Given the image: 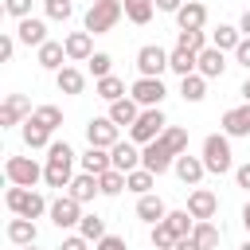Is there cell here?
I'll use <instances>...</instances> for the list:
<instances>
[{"instance_id":"obj_1","label":"cell","mask_w":250,"mask_h":250,"mask_svg":"<svg viewBox=\"0 0 250 250\" xmlns=\"http://www.w3.org/2000/svg\"><path fill=\"white\" fill-rule=\"evenodd\" d=\"M74 160H78V152H74L66 141H51V148H47V164H43V184L66 191L70 180H74Z\"/></svg>"},{"instance_id":"obj_2","label":"cell","mask_w":250,"mask_h":250,"mask_svg":"<svg viewBox=\"0 0 250 250\" xmlns=\"http://www.w3.org/2000/svg\"><path fill=\"white\" fill-rule=\"evenodd\" d=\"M199 156H203V164H207L211 176H227V172H234V152H230V137H227V133H207Z\"/></svg>"},{"instance_id":"obj_3","label":"cell","mask_w":250,"mask_h":250,"mask_svg":"<svg viewBox=\"0 0 250 250\" xmlns=\"http://www.w3.org/2000/svg\"><path fill=\"white\" fill-rule=\"evenodd\" d=\"M4 203H8L12 215H23V219H39V215L51 211V203H47L35 188H20V184H12V188L4 191Z\"/></svg>"},{"instance_id":"obj_4","label":"cell","mask_w":250,"mask_h":250,"mask_svg":"<svg viewBox=\"0 0 250 250\" xmlns=\"http://www.w3.org/2000/svg\"><path fill=\"white\" fill-rule=\"evenodd\" d=\"M125 16V8H121V0H94L90 4V12H86V20H82V27L90 31V35H105V31H113L117 27V20Z\"/></svg>"},{"instance_id":"obj_5","label":"cell","mask_w":250,"mask_h":250,"mask_svg":"<svg viewBox=\"0 0 250 250\" xmlns=\"http://www.w3.org/2000/svg\"><path fill=\"white\" fill-rule=\"evenodd\" d=\"M164 129H168V117H164V109H160V105H148V109H141V117L129 125V141H137V145H148V141H156Z\"/></svg>"},{"instance_id":"obj_6","label":"cell","mask_w":250,"mask_h":250,"mask_svg":"<svg viewBox=\"0 0 250 250\" xmlns=\"http://www.w3.org/2000/svg\"><path fill=\"white\" fill-rule=\"evenodd\" d=\"M4 176H8V184L35 188V184L43 180V168H39L31 156H8V160H4Z\"/></svg>"},{"instance_id":"obj_7","label":"cell","mask_w":250,"mask_h":250,"mask_svg":"<svg viewBox=\"0 0 250 250\" xmlns=\"http://www.w3.org/2000/svg\"><path fill=\"white\" fill-rule=\"evenodd\" d=\"M47 219L59 227V230H70V227H78L82 223V203L74 199V195H59V199H51V211H47Z\"/></svg>"},{"instance_id":"obj_8","label":"cell","mask_w":250,"mask_h":250,"mask_svg":"<svg viewBox=\"0 0 250 250\" xmlns=\"http://www.w3.org/2000/svg\"><path fill=\"white\" fill-rule=\"evenodd\" d=\"M141 164L148 168V172H156V176H164V172H172V164H176V152L156 137V141H148V145H141Z\"/></svg>"},{"instance_id":"obj_9","label":"cell","mask_w":250,"mask_h":250,"mask_svg":"<svg viewBox=\"0 0 250 250\" xmlns=\"http://www.w3.org/2000/svg\"><path fill=\"white\" fill-rule=\"evenodd\" d=\"M137 70H141L145 78H160V74L168 70V51H164L160 43H145V47L137 51Z\"/></svg>"},{"instance_id":"obj_10","label":"cell","mask_w":250,"mask_h":250,"mask_svg":"<svg viewBox=\"0 0 250 250\" xmlns=\"http://www.w3.org/2000/svg\"><path fill=\"white\" fill-rule=\"evenodd\" d=\"M86 141L98 145V148H113V145L121 141V125H113L109 113H105V117H90V121H86Z\"/></svg>"},{"instance_id":"obj_11","label":"cell","mask_w":250,"mask_h":250,"mask_svg":"<svg viewBox=\"0 0 250 250\" xmlns=\"http://www.w3.org/2000/svg\"><path fill=\"white\" fill-rule=\"evenodd\" d=\"M172 172H176V180H180L184 188H199V184H203V176H207V164H203V156L180 152V156H176V164H172Z\"/></svg>"},{"instance_id":"obj_12","label":"cell","mask_w":250,"mask_h":250,"mask_svg":"<svg viewBox=\"0 0 250 250\" xmlns=\"http://www.w3.org/2000/svg\"><path fill=\"white\" fill-rule=\"evenodd\" d=\"M164 94H168V90H164V82H160V78H145V74L129 86V98H137V105H141V109L160 105V102H164Z\"/></svg>"},{"instance_id":"obj_13","label":"cell","mask_w":250,"mask_h":250,"mask_svg":"<svg viewBox=\"0 0 250 250\" xmlns=\"http://www.w3.org/2000/svg\"><path fill=\"white\" fill-rule=\"evenodd\" d=\"M31 113H35V109H31V102H27L23 94H8V98H4V105H0V129L23 125Z\"/></svg>"},{"instance_id":"obj_14","label":"cell","mask_w":250,"mask_h":250,"mask_svg":"<svg viewBox=\"0 0 250 250\" xmlns=\"http://www.w3.org/2000/svg\"><path fill=\"white\" fill-rule=\"evenodd\" d=\"M223 133L234 141V137H250V102H242V105H230L227 113H223Z\"/></svg>"},{"instance_id":"obj_15","label":"cell","mask_w":250,"mask_h":250,"mask_svg":"<svg viewBox=\"0 0 250 250\" xmlns=\"http://www.w3.org/2000/svg\"><path fill=\"white\" fill-rule=\"evenodd\" d=\"M16 39H20L23 47H43V43H47V20H39V16L16 20Z\"/></svg>"},{"instance_id":"obj_16","label":"cell","mask_w":250,"mask_h":250,"mask_svg":"<svg viewBox=\"0 0 250 250\" xmlns=\"http://www.w3.org/2000/svg\"><path fill=\"white\" fill-rule=\"evenodd\" d=\"M188 211H191L195 219H215V215H219V195H215L211 188H191Z\"/></svg>"},{"instance_id":"obj_17","label":"cell","mask_w":250,"mask_h":250,"mask_svg":"<svg viewBox=\"0 0 250 250\" xmlns=\"http://www.w3.org/2000/svg\"><path fill=\"white\" fill-rule=\"evenodd\" d=\"M35 62L43 66V70H62L70 59H66V43H59V39H47L43 47H35Z\"/></svg>"},{"instance_id":"obj_18","label":"cell","mask_w":250,"mask_h":250,"mask_svg":"<svg viewBox=\"0 0 250 250\" xmlns=\"http://www.w3.org/2000/svg\"><path fill=\"white\" fill-rule=\"evenodd\" d=\"M66 195H74V199H78V203L86 207V203H94V199L102 195V184H98V176H94V172H78V176L70 180Z\"/></svg>"},{"instance_id":"obj_19","label":"cell","mask_w":250,"mask_h":250,"mask_svg":"<svg viewBox=\"0 0 250 250\" xmlns=\"http://www.w3.org/2000/svg\"><path fill=\"white\" fill-rule=\"evenodd\" d=\"M35 238H39L35 219H23V215H12L8 219V242L12 246H35Z\"/></svg>"},{"instance_id":"obj_20","label":"cell","mask_w":250,"mask_h":250,"mask_svg":"<svg viewBox=\"0 0 250 250\" xmlns=\"http://www.w3.org/2000/svg\"><path fill=\"white\" fill-rule=\"evenodd\" d=\"M203 23H207V8L199 0H184V8L176 12V27L180 31H203Z\"/></svg>"},{"instance_id":"obj_21","label":"cell","mask_w":250,"mask_h":250,"mask_svg":"<svg viewBox=\"0 0 250 250\" xmlns=\"http://www.w3.org/2000/svg\"><path fill=\"white\" fill-rule=\"evenodd\" d=\"M62 43H66V59H70V62H90V55H94V35H90L86 27H82V31H70Z\"/></svg>"},{"instance_id":"obj_22","label":"cell","mask_w":250,"mask_h":250,"mask_svg":"<svg viewBox=\"0 0 250 250\" xmlns=\"http://www.w3.org/2000/svg\"><path fill=\"white\" fill-rule=\"evenodd\" d=\"M195 70H199L203 78H223V74H227V51H219V47H203Z\"/></svg>"},{"instance_id":"obj_23","label":"cell","mask_w":250,"mask_h":250,"mask_svg":"<svg viewBox=\"0 0 250 250\" xmlns=\"http://www.w3.org/2000/svg\"><path fill=\"white\" fill-rule=\"evenodd\" d=\"M109 156H113V168H121V172L141 168V145H137V141H117V145L109 148Z\"/></svg>"},{"instance_id":"obj_24","label":"cell","mask_w":250,"mask_h":250,"mask_svg":"<svg viewBox=\"0 0 250 250\" xmlns=\"http://www.w3.org/2000/svg\"><path fill=\"white\" fill-rule=\"evenodd\" d=\"M141 117V105H137V98H117V102H109V121L113 125H121V129H129L133 121Z\"/></svg>"},{"instance_id":"obj_25","label":"cell","mask_w":250,"mask_h":250,"mask_svg":"<svg viewBox=\"0 0 250 250\" xmlns=\"http://www.w3.org/2000/svg\"><path fill=\"white\" fill-rule=\"evenodd\" d=\"M20 137H23V145L35 152V148H51V129L43 125V121H35V117H27L23 125H20Z\"/></svg>"},{"instance_id":"obj_26","label":"cell","mask_w":250,"mask_h":250,"mask_svg":"<svg viewBox=\"0 0 250 250\" xmlns=\"http://www.w3.org/2000/svg\"><path fill=\"white\" fill-rule=\"evenodd\" d=\"M164 215H168V207H164V199H160L156 191L137 195V219H141V223H148V227H152V223H160Z\"/></svg>"},{"instance_id":"obj_27","label":"cell","mask_w":250,"mask_h":250,"mask_svg":"<svg viewBox=\"0 0 250 250\" xmlns=\"http://www.w3.org/2000/svg\"><path fill=\"white\" fill-rule=\"evenodd\" d=\"M195 66H199V55H195V51H188V47H180V43L168 51V70H172V74L184 78V74H195Z\"/></svg>"},{"instance_id":"obj_28","label":"cell","mask_w":250,"mask_h":250,"mask_svg":"<svg viewBox=\"0 0 250 250\" xmlns=\"http://www.w3.org/2000/svg\"><path fill=\"white\" fill-rule=\"evenodd\" d=\"M55 86H59V94H70V98H74V94H82V90H86V74H82L78 66H70V62H66L62 70H55Z\"/></svg>"},{"instance_id":"obj_29","label":"cell","mask_w":250,"mask_h":250,"mask_svg":"<svg viewBox=\"0 0 250 250\" xmlns=\"http://www.w3.org/2000/svg\"><path fill=\"white\" fill-rule=\"evenodd\" d=\"M78 164H82V172H94V176H102V172H109V168H113V156H109V148H98V145H90V148L78 156Z\"/></svg>"},{"instance_id":"obj_30","label":"cell","mask_w":250,"mask_h":250,"mask_svg":"<svg viewBox=\"0 0 250 250\" xmlns=\"http://www.w3.org/2000/svg\"><path fill=\"white\" fill-rule=\"evenodd\" d=\"M121 8H125V20L137 27H145L156 16V0H121Z\"/></svg>"},{"instance_id":"obj_31","label":"cell","mask_w":250,"mask_h":250,"mask_svg":"<svg viewBox=\"0 0 250 250\" xmlns=\"http://www.w3.org/2000/svg\"><path fill=\"white\" fill-rule=\"evenodd\" d=\"M207 82H211V78H203L199 70H195V74H184V78H180V98H184V102H203V98H207Z\"/></svg>"},{"instance_id":"obj_32","label":"cell","mask_w":250,"mask_h":250,"mask_svg":"<svg viewBox=\"0 0 250 250\" xmlns=\"http://www.w3.org/2000/svg\"><path fill=\"white\" fill-rule=\"evenodd\" d=\"M125 188H129L133 195H148V191L156 188V172H148V168L141 164V168H133V172H125Z\"/></svg>"},{"instance_id":"obj_33","label":"cell","mask_w":250,"mask_h":250,"mask_svg":"<svg viewBox=\"0 0 250 250\" xmlns=\"http://www.w3.org/2000/svg\"><path fill=\"white\" fill-rule=\"evenodd\" d=\"M242 43V31L234 27V23H219L215 31H211V47H219V51H234Z\"/></svg>"},{"instance_id":"obj_34","label":"cell","mask_w":250,"mask_h":250,"mask_svg":"<svg viewBox=\"0 0 250 250\" xmlns=\"http://www.w3.org/2000/svg\"><path fill=\"white\" fill-rule=\"evenodd\" d=\"M94 94H98L102 102H117V98H125V82H121L117 74H105V78H94Z\"/></svg>"},{"instance_id":"obj_35","label":"cell","mask_w":250,"mask_h":250,"mask_svg":"<svg viewBox=\"0 0 250 250\" xmlns=\"http://www.w3.org/2000/svg\"><path fill=\"white\" fill-rule=\"evenodd\" d=\"M164 223H168V230H172L176 238H188V234L195 230V215H191L188 207H184V211H168V215H164Z\"/></svg>"},{"instance_id":"obj_36","label":"cell","mask_w":250,"mask_h":250,"mask_svg":"<svg viewBox=\"0 0 250 250\" xmlns=\"http://www.w3.org/2000/svg\"><path fill=\"white\" fill-rule=\"evenodd\" d=\"M191 238H195L203 250H215V246H219V238H223V230H219L211 219H195V230H191Z\"/></svg>"},{"instance_id":"obj_37","label":"cell","mask_w":250,"mask_h":250,"mask_svg":"<svg viewBox=\"0 0 250 250\" xmlns=\"http://www.w3.org/2000/svg\"><path fill=\"white\" fill-rule=\"evenodd\" d=\"M78 234H82V238H90V242H98V238H105L109 230H105V219L90 211V215H82V223H78Z\"/></svg>"},{"instance_id":"obj_38","label":"cell","mask_w":250,"mask_h":250,"mask_svg":"<svg viewBox=\"0 0 250 250\" xmlns=\"http://www.w3.org/2000/svg\"><path fill=\"white\" fill-rule=\"evenodd\" d=\"M148 242H152V250H176V234L168 230V223L160 219V223H152V230H148Z\"/></svg>"},{"instance_id":"obj_39","label":"cell","mask_w":250,"mask_h":250,"mask_svg":"<svg viewBox=\"0 0 250 250\" xmlns=\"http://www.w3.org/2000/svg\"><path fill=\"white\" fill-rule=\"evenodd\" d=\"M98 184H102V195H121V191H129V188H125V172H121V168L102 172V176H98Z\"/></svg>"},{"instance_id":"obj_40","label":"cell","mask_w":250,"mask_h":250,"mask_svg":"<svg viewBox=\"0 0 250 250\" xmlns=\"http://www.w3.org/2000/svg\"><path fill=\"white\" fill-rule=\"evenodd\" d=\"M160 141H164L176 156H180V152H188V129H184V125H168V129L160 133Z\"/></svg>"},{"instance_id":"obj_41","label":"cell","mask_w":250,"mask_h":250,"mask_svg":"<svg viewBox=\"0 0 250 250\" xmlns=\"http://www.w3.org/2000/svg\"><path fill=\"white\" fill-rule=\"evenodd\" d=\"M43 12H47V20L66 23V20L74 16V0H43Z\"/></svg>"},{"instance_id":"obj_42","label":"cell","mask_w":250,"mask_h":250,"mask_svg":"<svg viewBox=\"0 0 250 250\" xmlns=\"http://www.w3.org/2000/svg\"><path fill=\"white\" fill-rule=\"evenodd\" d=\"M176 43H180V47H188V51H195V55H199V51H203V47H211V35H207V31H180V35H176Z\"/></svg>"},{"instance_id":"obj_43","label":"cell","mask_w":250,"mask_h":250,"mask_svg":"<svg viewBox=\"0 0 250 250\" xmlns=\"http://www.w3.org/2000/svg\"><path fill=\"white\" fill-rule=\"evenodd\" d=\"M86 66H90V74H94V78H105V74H113V55H105V51H94Z\"/></svg>"},{"instance_id":"obj_44","label":"cell","mask_w":250,"mask_h":250,"mask_svg":"<svg viewBox=\"0 0 250 250\" xmlns=\"http://www.w3.org/2000/svg\"><path fill=\"white\" fill-rule=\"evenodd\" d=\"M31 117H35V121H43L51 133L62 125V109H59V105H35V113H31Z\"/></svg>"},{"instance_id":"obj_45","label":"cell","mask_w":250,"mask_h":250,"mask_svg":"<svg viewBox=\"0 0 250 250\" xmlns=\"http://www.w3.org/2000/svg\"><path fill=\"white\" fill-rule=\"evenodd\" d=\"M4 12L12 20H27L31 16V0H4Z\"/></svg>"},{"instance_id":"obj_46","label":"cell","mask_w":250,"mask_h":250,"mask_svg":"<svg viewBox=\"0 0 250 250\" xmlns=\"http://www.w3.org/2000/svg\"><path fill=\"white\" fill-rule=\"evenodd\" d=\"M16 43H20V39H16L12 31H4V35H0V59H4V62H12V55H16Z\"/></svg>"},{"instance_id":"obj_47","label":"cell","mask_w":250,"mask_h":250,"mask_svg":"<svg viewBox=\"0 0 250 250\" xmlns=\"http://www.w3.org/2000/svg\"><path fill=\"white\" fill-rule=\"evenodd\" d=\"M59 250H90V238H82V234L74 230V234H66V238L59 242Z\"/></svg>"},{"instance_id":"obj_48","label":"cell","mask_w":250,"mask_h":250,"mask_svg":"<svg viewBox=\"0 0 250 250\" xmlns=\"http://www.w3.org/2000/svg\"><path fill=\"white\" fill-rule=\"evenodd\" d=\"M230 55H234V62H238V66H246V70H250V35H242V43H238Z\"/></svg>"},{"instance_id":"obj_49","label":"cell","mask_w":250,"mask_h":250,"mask_svg":"<svg viewBox=\"0 0 250 250\" xmlns=\"http://www.w3.org/2000/svg\"><path fill=\"white\" fill-rule=\"evenodd\" d=\"M94 250H129V246H125V238H121V234H105V238H98V242H94Z\"/></svg>"},{"instance_id":"obj_50","label":"cell","mask_w":250,"mask_h":250,"mask_svg":"<svg viewBox=\"0 0 250 250\" xmlns=\"http://www.w3.org/2000/svg\"><path fill=\"white\" fill-rule=\"evenodd\" d=\"M234 184H238V188H246V191H250V160H246V164H238V168H234Z\"/></svg>"},{"instance_id":"obj_51","label":"cell","mask_w":250,"mask_h":250,"mask_svg":"<svg viewBox=\"0 0 250 250\" xmlns=\"http://www.w3.org/2000/svg\"><path fill=\"white\" fill-rule=\"evenodd\" d=\"M180 8H184V0H156V12H172L176 16Z\"/></svg>"},{"instance_id":"obj_52","label":"cell","mask_w":250,"mask_h":250,"mask_svg":"<svg viewBox=\"0 0 250 250\" xmlns=\"http://www.w3.org/2000/svg\"><path fill=\"white\" fill-rule=\"evenodd\" d=\"M176 250H203V246H199V242L188 234V238H180V242H176Z\"/></svg>"},{"instance_id":"obj_53","label":"cell","mask_w":250,"mask_h":250,"mask_svg":"<svg viewBox=\"0 0 250 250\" xmlns=\"http://www.w3.org/2000/svg\"><path fill=\"white\" fill-rule=\"evenodd\" d=\"M238 31H242V35H250V8L242 12V20H238Z\"/></svg>"},{"instance_id":"obj_54","label":"cell","mask_w":250,"mask_h":250,"mask_svg":"<svg viewBox=\"0 0 250 250\" xmlns=\"http://www.w3.org/2000/svg\"><path fill=\"white\" fill-rule=\"evenodd\" d=\"M238 94H242V102H250V78H246V82L238 86Z\"/></svg>"},{"instance_id":"obj_55","label":"cell","mask_w":250,"mask_h":250,"mask_svg":"<svg viewBox=\"0 0 250 250\" xmlns=\"http://www.w3.org/2000/svg\"><path fill=\"white\" fill-rule=\"evenodd\" d=\"M242 227H246V234H250V203L242 207Z\"/></svg>"},{"instance_id":"obj_56","label":"cell","mask_w":250,"mask_h":250,"mask_svg":"<svg viewBox=\"0 0 250 250\" xmlns=\"http://www.w3.org/2000/svg\"><path fill=\"white\" fill-rule=\"evenodd\" d=\"M238 250H250V238H246V242H242V246H238Z\"/></svg>"},{"instance_id":"obj_57","label":"cell","mask_w":250,"mask_h":250,"mask_svg":"<svg viewBox=\"0 0 250 250\" xmlns=\"http://www.w3.org/2000/svg\"><path fill=\"white\" fill-rule=\"evenodd\" d=\"M23 250H35V246H23Z\"/></svg>"}]
</instances>
